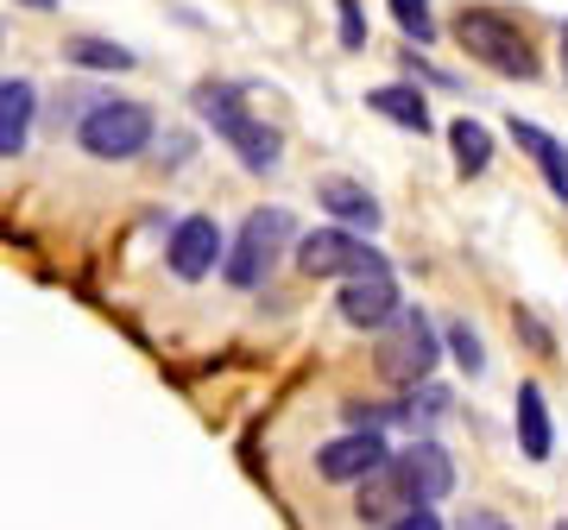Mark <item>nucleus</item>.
Returning <instances> with one entry per match:
<instances>
[{"mask_svg":"<svg viewBox=\"0 0 568 530\" xmlns=\"http://www.w3.org/2000/svg\"><path fill=\"white\" fill-rule=\"evenodd\" d=\"M196 114H203L215 133L227 140V152L253 171V177H265V171H278L284 159V140L278 126H265L253 108H246V89L241 82H196Z\"/></svg>","mask_w":568,"mask_h":530,"instance_id":"obj_1","label":"nucleus"},{"mask_svg":"<svg viewBox=\"0 0 568 530\" xmlns=\"http://www.w3.org/2000/svg\"><path fill=\"white\" fill-rule=\"evenodd\" d=\"M455 44H462L474 63H487V70H499V77L511 82H537V44H530V32L511 13H499V7H462L455 13Z\"/></svg>","mask_w":568,"mask_h":530,"instance_id":"obj_2","label":"nucleus"},{"mask_svg":"<svg viewBox=\"0 0 568 530\" xmlns=\"http://www.w3.org/2000/svg\"><path fill=\"white\" fill-rule=\"evenodd\" d=\"M152 133H159L152 108H145V102H121V95L95 102V108L77 121V145L89 152V159H102V164L140 159L145 145H152Z\"/></svg>","mask_w":568,"mask_h":530,"instance_id":"obj_3","label":"nucleus"},{"mask_svg":"<svg viewBox=\"0 0 568 530\" xmlns=\"http://www.w3.org/2000/svg\"><path fill=\"white\" fill-rule=\"evenodd\" d=\"M297 222H291V208H253L234 234V246H222V278L234 291H260L265 272L278 265V253L291 246Z\"/></svg>","mask_w":568,"mask_h":530,"instance_id":"obj_4","label":"nucleus"},{"mask_svg":"<svg viewBox=\"0 0 568 530\" xmlns=\"http://www.w3.org/2000/svg\"><path fill=\"white\" fill-rule=\"evenodd\" d=\"M436 360H443V335L429 328V316L424 309H398L386 323V335H379V373H386V386H398V391L429 386Z\"/></svg>","mask_w":568,"mask_h":530,"instance_id":"obj_5","label":"nucleus"},{"mask_svg":"<svg viewBox=\"0 0 568 530\" xmlns=\"http://www.w3.org/2000/svg\"><path fill=\"white\" fill-rule=\"evenodd\" d=\"M297 265H304V278H361V272H386V253L328 222L297 241Z\"/></svg>","mask_w":568,"mask_h":530,"instance_id":"obj_6","label":"nucleus"},{"mask_svg":"<svg viewBox=\"0 0 568 530\" xmlns=\"http://www.w3.org/2000/svg\"><path fill=\"white\" fill-rule=\"evenodd\" d=\"M379 461H392L379 429H347V436H335V442L316 449V473H323L328 487H361Z\"/></svg>","mask_w":568,"mask_h":530,"instance_id":"obj_7","label":"nucleus"},{"mask_svg":"<svg viewBox=\"0 0 568 530\" xmlns=\"http://www.w3.org/2000/svg\"><path fill=\"white\" fill-rule=\"evenodd\" d=\"M164 265L178 272L183 285H196V278H209V272L222 265V227L209 222V215H183V222L171 227V246H164Z\"/></svg>","mask_w":568,"mask_h":530,"instance_id":"obj_8","label":"nucleus"},{"mask_svg":"<svg viewBox=\"0 0 568 530\" xmlns=\"http://www.w3.org/2000/svg\"><path fill=\"white\" fill-rule=\"evenodd\" d=\"M335 309H342V323L354 328H386L392 316H398V278L386 272H361V278H342V297H335Z\"/></svg>","mask_w":568,"mask_h":530,"instance_id":"obj_9","label":"nucleus"},{"mask_svg":"<svg viewBox=\"0 0 568 530\" xmlns=\"http://www.w3.org/2000/svg\"><path fill=\"white\" fill-rule=\"evenodd\" d=\"M398 480H405V492H410V506H436L448 487H455V461H448V449L443 442H410L398 461Z\"/></svg>","mask_w":568,"mask_h":530,"instance_id":"obj_10","label":"nucleus"},{"mask_svg":"<svg viewBox=\"0 0 568 530\" xmlns=\"http://www.w3.org/2000/svg\"><path fill=\"white\" fill-rule=\"evenodd\" d=\"M316 203L328 208V215H335V227H347V234H373V227L386 222V215H379V196H373V190H361L354 184V177H323V184H316Z\"/></svg>","mask_w":568,"mask_h":530,"instance_id":"obj_11","label":"nucleus"},{"mask_svg":"<svg viewBox=\"0 0 568 530\" xmlns=\"http://www.w3.org/2000/svg\"><path fill=\"white\" fill-rule=\"evenodd\" d=\"M32 121H39V89L26 77L0 82V159H20L32 140Z\"/></svg>","mask_w":568,"mask_h":530,"instance_id":"obj_12","label":"nucleus"},{"mask_svg":"<svg viewBox=\"0 0 568 530\" xmlns=\"http://www.w3.org/2000/svg\"><path fill=\"white\" fill-rule=\"evenodd\" d=\"M511 140H518V152H530V164L544 171V184L556 203H568V145L556 140V133H544L537 121H511Z\"/></svg>","mask_w":568,"mask_h":530,"instance_id":"obj_13","label":"nucleus"},{"mask_svg":"<svg viewBox=\"0 0 568 530\" xmlns=\"http://www.w3.org/2000/svg\"><path fill=\"white\" fill-rule=\"evenodd\" d=\"M405 511H410L405 480H398V468H392V461H379V468H373V473L361 480V518H366V524L386 530L392 518H405Z\"/></svg>","mask_w":568,"mask_h":530,"instance_id":"obj_14","label":"nucleus"},{"mask_svg":"<svg viewBox=\"0 0 568 530\" xmlns=\"http://www.w3.org/2000/svg\"><path fill=\"white\" fill-rule=\"evenodd\" d=\"M518 449H525L530 461H549V449H556V436H549V398H544L537 379L518 386Z\"/></svg>","mask_w":568,"mask_h":530,"instance_id":"obj_15","label":"nucleus"},{"mask_svg":"<svg viewBox=\"0 0 568 530\" xmlns=\"http://www.w3.org/2000/svg\"><path fill=\"white\" fill-rule=\"evenodd\" d=\"M373 114H386L392 126H405V133H429V102L410 89V82H379L373 95H366Z\"/></svg>","mask_w":568,"mask_h":530,"instance_id":"obj_16","label":"nucleus"},{"mask_svg":"<svg viewBox=\"0 0 568 530\" xmlns=\"http://www.w3.org/2000/svg\"><path fill=\"white\" fill-rule=\"evenodd\" d=\"M63 63H77V70H102V77H121V70H133V51H126V44H114V39H89V32H82V39H70L63 44Z\"/></svg>","mask_w":568,"mask_h":530,"instance_id":"obj_17","label":"nucleus"},{"mask_svg":"<svg viewBox=\"0 0 568 530\" xmlns=\"http://www.w3.org/2000/svg\"><path fill=\"white\" fill-rule=\"evenodd\" d=\"M448 145H455V164H462V177H480V171H487L493 164V133L480 121H455L448 126Z\"/></svg>","mask_w":568,"mask_h":530,"instance_id":"obj_18","label":"nucleus"},{"mask_svg":"<svg viewBox=\"0 0 568 530\" xmlns=\"http://www.w3.org/2000/svg\"><path fill=\"white\" fill-rule=\"evenodd\" d=\"M386 7H392V20H398L405 39H417V44L436 39V13H429V0H386Z\"/></svg>","mask_w":568,"mask_h":530,"instance_id":"obj_19","label":"nucleus"},{"mask_svg":"<svg viewBox=\"0 0 568 530\" xmlns=\"http://www.w3.org/2000/svg\"><path fill=\"white\" fill-rule=\"evenodd\" d=\"M448 354H455V360H462L467 373H487V347H480V335H474L467 323L448 328Z\"/></svg>","mask_w":568,"mask_h":530,"instance_id":"obj_20","label":"nucleus"},{"mask_svg":"<svg viewBox=\"0 0 568 530\" xmlns=\"http://www.w3.org/2000/svg\"><path fill=\"white\" fill-rule=\"evenodd\" d=\"M335 13H342V44H347V51H361V44H366V20H361V0H335Z\"/></svg>","mask_w":568,"mask_h":530,"instance_id":"obj_21","label":"nucleus"},{"mask_svg":"<svg viewBox=\"0 0 568 530\" xmlns=\"http://www.w3.org/2000/svg\"><path fill=\"white\" fill-rule=\"evenodd\" d=\"M386 530H443V518H436V506H410L405 518H392Z\"/></svg>","mask_w":568,"mask_h":530,"instance_id":"obj_22","label":"nucleus"},{"mask_svg":"<svg viewBox=\"0 0 568 530\" xmlns=\"http://www.w3.org/2000/svg\"><path fill=\"white\" fill-rule=\"evenodd\" d=\"M462 530H511V524L499 518V511H467V518H462Z\"/></svg>","mask_w":568,"mask_h":530,"instance_id":"obj_23","label":"nucleus"},{"mask_svg":"<svg viewBox=\"0 0 568 530\" xmlns=\"http://www.w3.org/2000/svg\"><path fill=\"white\" fill-rule=\"evenodd\" d=\"M26 7H39V13H51V7H58V0H26Z\"/></svg>","mask_w":568,"mask_h":530,"instance_id":"obj_24","label":"nucleus"},{"mask_svg":"<svg viewBox=\"0 0 568 530\" xmlns=\"http://www.w3.org/2000/svg\"><path fill=\"white\" fill-rule=\"evenodd\" d=\"M562 70H568V26H562Z\"/></svg>","mask_w":568,"mask_h":530,"instance_id":"obj_25","label":"nucleus"},{"mask_svg":"<svg viewBox=\"0 0 568 530\" xmlns=\"http://www.w3.org/2000/svg\"><path fill=\"white\" fill-rule=\"evenodd\" d=\"M0 44H7V26H0Z\"/></svg>","mask_w":568,"mask_h":530,"instance_id":"obj_26","label":"nucleus"},{"mask_svg":"<svg viewBox=\"0 0 568 530\" xmlns=\"http://www.w3.org/2000/svg\"><path fill=\"white\" fill-rule=\"evenodd\" d=\"M556 530H568V524H556Z\"/></svg>","mask_w":568,"mask_h":530,"instance_id":"obj_27","label":"nucleus"}]
</instances>
